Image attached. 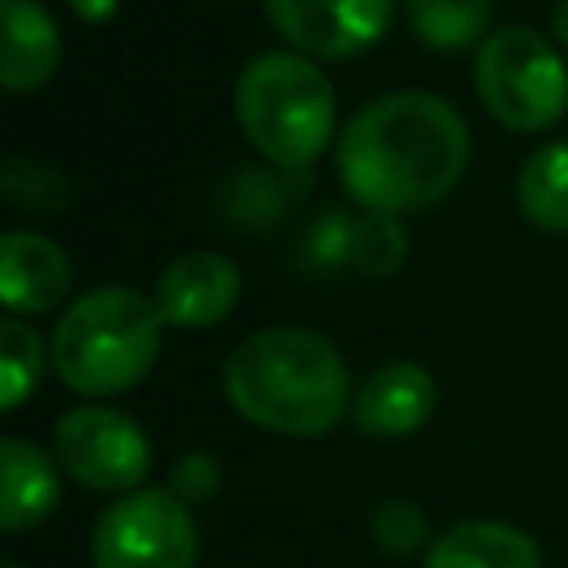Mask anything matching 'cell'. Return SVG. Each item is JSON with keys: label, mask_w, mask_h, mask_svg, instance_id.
I'll return each mask as SVG.
<instances>
[{"label": "cell", "mask_w": 568, "mask_h": 568, "mask_svg": "<svg viewBox=\"0 0 568 568\" xmlns=\"http://www.w3.org/2000/svg\"><path fill=\"white\" fill-rule=\"evenodd\" d=\"M0 528L4 532H27L44 524L58 510L62 497V466L58 457L40 453L22 435L0 439Z\"/></svg>", "instance_id": "obj_13"}, {"label": "cell", "mask_w": 568, "mask_h": 568, "mask_svg": "<svg viewBox=\"0 0 568 568\" xmlns=\"http://www.w3.org/2000/svg\"><path fill=\"white\" fill-rule=\"evenodd\" d=\"M493 18V0H408V27L422 44L439 53H457L466 44H484Z\"/></svg>", "instance_id": "obj_16"}, {"label": "cell", "mask_w": 568, "mask_h": 568, "mask_svg": "<svg viewBox=\"0 0 568 568\" xmlns=\"http://www.w3.org/2000/svg\"><path fill=\"white\" fill-rule=\"evenodd\" d=\"M422 568H541V550L515 524L466 519L426 546Z\"/></svg>", "instance_id": "obj_14"}, {"label": "cell", "mask_w": 568, "mask_h": 568, "mask_svg": "<svg viewBox=\"0 0 568 568\" xmlns=\"http://www.w3.org/2000/svg\"><path fill=\"white\" fill-rule=\"evenodd\" d=\"M240 266L213 248L173 257L155 280V311L173 328H213L240 302Z\"/></svg>", "instance_id": "obj_9"}, {"label": "cell", "mask_w": 568, "mask_h": 568, "mask_svg": "<svg viewBox=\"0 0 568 568\" xmlns=\"http://www.w3.org/2000/svg\"><path fill=\"white\" fill-rule=\"evenodd\" d=\"M213 488H217V462H213L209 453H186V457H178V466H173V493H178L186 506L213 497Z\"/></svg>", "instance_id": "obj_21"}, {"label": "cell", "mask_w": 568, "mask_h": 568, "mask_svg": "<svg viewBox=\"0 0 568 568\" xmlns=\"http://www.w3.org/2000/svg\"><path fill=\"white\" fill-rule=\"evenodd\" d=\"M53 457H58L62 475H71L75 484L124 497V493L142 488V479L151 470V439L129 413L102 408V404H80L58 417Z\"/></svg>", "instance_id": "obj_7"}, {"label": "cell", "mask_w": 568, "mask_h": 568, "mask_svg": "<svg viewBox=\"0 0 568 568\" xmlns=\"http://www.w3.org/2000/svg\"><path fill=\"white\" fill-rule=\"evenodd\" d=\"M62 62L58 22L40 0H0V80L9 93H36Z\"/></svg>", "instance_id": "obj_12"}, {"label": "cell", "mask_w": 568, "mask_h": 568, "mask_svg": "<svg viewBox=\"0 0 568 568\" xmlns=\"http://www.w3.org/2000/svg\"><path fill=\"white\" fill-rule=\"evenodd\" d=\"M466 120L435 93L404 89L359 106L337 138V178L368 213L435 209L466 173Z\"/></svg>", "instance_id": "obj_1"}, {"label": "cell", "mask_w": 568, "mask_h": 568, "mask_svg": "<svg viewBox=\"0 0 568 568\" xmlns=\"http://www.w3.org/2000/svg\"><path fill=\"white\" fill-rule=\"evenodd\" d=\"M475 93L510 133H541L568 111V62L532 27H497L475 49Z\"/></svg>", "instance_id": "obj_5"}, {"label": "cell", "mask_w": 568, "mask_h": 568, "mask_svg": "<svg viewBox=\"0 0 568 568\" xmlns=\"http://www.w3.org/2000/svg\"><path fill=\"white\" fill-rule=\"evenodd\" d=\"M160 342L164 315L155 311V297H142L129 284H106L62 311L49 337V364L67 390L98 399L138 386L160 359Z\"/></svg>", "instance_id": "obj_3"}, {"label": "cell", "mask_w": 568, "mask_h": 568, "mask_svg": "<svg viewBox=\"0 0 568 568\" xmlns=\"http://www.w3.org/2000/svg\"><path fill=\"white\" fill-rule=\"evenodd\" d=\"M71 293V257L40 231H4L0 240V302L18 320L49 315Z\"/></svg>", "instance_id": "obj_10"}, {"label": "cell", "mask_w": 568, "mask_h": 568, "mask_svg": "<svg viewBox=\"0 0 568 568\" xmlns=\"http://www.w3.org/2000/svg\"><path fill=\"white\" fill-rule=\"evenodd\" d=\"M222 386L244 422L297 439L333 430L355 404L337 346L297 324H275L244 337L222 368Z\"/></svg>", "instance_id": "obj_2"}, {"label": "cell", "mask_w": 568, "mask_h": 568, "mask_svg": "<svg viewBox=\"0 0 568 568\" xmlns=\"http://www.w3.org/2000/svg\"><path fill=\"white\" fill-rule=\"evenodd\" d=\"M4 568H18V564H13V559H9V564H4Z\"/></svg>", "instance_id": "obj_24"}, {"label": "cell", "mask_w": 568, "mask_h": 568, "mask_svg": "<svg viewBox=\"0 0 568 568\" xmlns=\"http://www.w3.org/2000/svg\"><path fill=\"white\" fill-rule=\"evenodd\" d=\"M271 27L293 53L342 62L373 49L395 13V0H262Z\"/></svg>", "instance_id": "obj_8"}, {"label": "cell", "mask_w": 568, "mask_h": 568, "mask_svg": "<svg viewBox=\"0 0 568 568\" xmlns=\"http://www.w3.org/2000/svg\"><path fill=\"white\" fill-rule=\"evenodd\" d=\"M40 373H44V346H40L36 328L18 315H4L0 320V404H4V413H13L40 386Z\"/></svg>", "instance_id": "obj_17"}, {"label": "cell", "mask_w": 568, "mask_h": 568, "mask_svg": "<svg viewBox=\"0 0 568 568\" xmlns=\"http://www.w3.org/2000/svg\"><path fill=\"white\" fill-rule=\"evenodd\" d=\"M4 195L31 213H62L71 200L67 178L49 160H27V155H13L4 164Z\"/></svg>", "instance_id": "obj_18"}, {"label": "cell", "mask_w": 568, "mask_h": 568, "mask_svg": "<svg viewBox=\"0 0 568 568\" xmlns=\"http://www.w3.org/2000/svg\"><path fill=\"white\" fill-rule=\"evenodd\" d=\"M351 253H355V266L359 271H373V275L399 271V262L408 253L404 226L395 217H386V213H368L364 222L351 226Z\"/></svg>", "instance_id": "obj_20"}, {"label": "cell", "mask_w": 568, "mask_h": 568, "mask_svg": "<svg viewBox=\"0 0 568 568\" xmlns=\"http://www.w3.org/2000/svg\"><path fill=\"white\" fill-rule=\"evenodd\" d=\"M550 36H555L559 49H568V0H555V9H550Z\"/></svg>", "instance_id": "obj_23"}, {"label": "cell", "mask_w": 568, "mask_h": 568, "mask_svg": "<svg viewBox=\"0 0 568 568\" xmlns=\"http://www.w3.org/2000/svg\"><path fill=\"white\" fill-rule=\"evenodd\" d=\"M235 120L257 155L306 169L333 138L337 98L315 58L266 49L235 75Z\"/></svg>", "instance_id": "obj_4"}, {"label": "cell", "mask_w": 568, "mask_h": 568, "mask_svg": "<svg viewBox=\"0 0 568 568\" xmlns=\"http://www.w3.org/2000/svg\"><path fill=\"white\" fill-rule=\"evenodd\" d=\"M515 195H519V213L532 226L550 235H568V142H550L532 151L519 169Z\"/></svg>", "instance_id": "obj_15"}, {"label": "cell", "mask_w": 568, "mask_h": 568, "mask_svg": "<svg viewBox=\"0 0 568 568\" xmlns=\"http://www.w3.org/2000/svg\"><path fill=\"white\" fill-rule=\"evenodd\" d=\"M93 568H195L200 532L173 488H133L93 524Z\"/></svg>", "instance_id": "obj_6"}, {"label": "cell", "mask_w": 568, "mask_h": 568, "mask_svg": "<svg viewBox=\"0 0 568 568\" xmlns=\"http://www.w3.org/2000/svg\"><path fill=\"white\" fill-rule=\"evenodd\" d=\"M368 532H373V541H377L386 555L404 559V555H417V550L426 546V537H430V519H426V510H422L417 501H408V497H390V501H382V506L373 510Z\"/></svg>", "instance_id": "obj_19"}, {"label": "cell", "mask_w": 568, "mask_h": 568, "mask_svg": "<svg viewBox=\"0 0 568 568\" xmlns=\"http://www.w3.org/2000/svg\"><path fill=\"white\" fill-rule=\"evenodd\" d=\"M435 413V382L413 359H390L373 368L351 404V422L373 439H399L430 422Z\"/></svg>", "instance_id": "obj_11"}, {"label": "cell", "mask_w": 568, "mask_h": 568, "mask_svg": "<svg viewBox=\"0 0 568 568\" xmlns=\"http://www.w3.org/2000/svg\"><path fill=\"white\" fill-rule=\"evenodd\" d=\"M67 4H71L84 22H106V18L115 13V4H120V0H67Z\"/></svg>", "instance_id": "obj_22"}]
</instances>
